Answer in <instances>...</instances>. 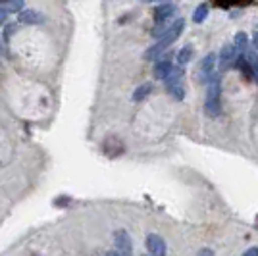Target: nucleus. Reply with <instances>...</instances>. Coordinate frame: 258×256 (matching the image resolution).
Masks as SVG:
<instances>
[{
    "instance_id": "8",
    "label": "nucleus",
    "mask_w": 258,
    "mask_h": 256,
    "mask_svg": "<svg viewBox=\"0 0 258 256\" xmlns=\"http://www.w3.org/2000/svg\"><path fill=\"white\" fill-rule=\"evenodd\" d=\"M147 248L151 256H166V241L158 233H151L147 237Z\"/></svg>"
},
{
    "instance_id": "20",
    "label": "nucleus",
    "mask_w": 258,
    "mask_h": 256,
    "mask_svg": "<svg viewBox=\"0 0 258 256\" xmlns=\"http://www.w3.org/2000/svg\"><path fill=\"white\" fill-rule=\"evenodd\" d=\"M6 16H8V14H6V8H0V23L6 22Z\"/></svg>"
},
{
    "instance_id": "9",
    "label": "nucleus",
    "mask_w": 258,
    "mask_h": 256,
    "mask_svg": "<svg viewBox=\"0 0 258 256\" xmlns=\"http://www.w3.org/2000/svg\"><path fill=\"white\" fill-rule=\"evenodd\" d=\"M172 72H173V64L170 60H162V58H158L154 68H152V75H154L156 79H162V81L172 74Z\"/></svg>"
},
{
    "instance_id": "7",
    "label": "nucleus",
    "mask_w": 258,
    "mask_h": 256,
    "mask_svg": "<svg viewBox=\"0 0 258 256\" xmlns=\"http://www.w3.org/2000/svg\"><path fill=\"white\" fill-rule=\"evenodd\" d=\"M218 58H220V60H216V62L220 66V70H222V72L229 70L231 66L235 64V58H237V50L233 48V44H224Z\"/></svg>"
},
{
    "instance_id": "22",
    "label": "nucleus",
    "mask_w": 258,
    "mask_h": 256,
    "mask_svg": "<svg viewBox=\"0 0 258 256\" xmlns=\"http://www.w3.org/2000/svg\"><path fill=\"white\" fill-rule=\"evenodd\" d=\"M106 256H118V254H116V250H112V252H108Z\"/></svg>"
},
{
    "instance_id": "23",
    "label": "nucleus",
    "mask_w": 258,
    "mask_h": 256,
    "mask_svg": "<svg viewBox=\"0 0 258 256\" xmlns=\"http://www.w3.org/2000/svg\"><path fill=\"white\" fill-rule=\"evenodd\" d=\"M0 52H2V41H0Z\"/></svg>"
},
{
    "instance_id": "3",
    "label": "nucleus",
    "mask_w": 258,
    "mask_h": 256,
    "mask_svg": "<svg viewBox=\"0 0 258 256\" xmlns=\"http://www.w3.org/2000/svg\"><path fill=\"white\" fill-rule=\"evenodd\" d=\"M205 112L208 116H220L222 112V102H220V83L214 81L206 89V100H205Z\"/></svg>"
},
{
    "instance_id": "14",
    "label": "nucleus",
    "mask_w": 258,
    "mask_h": 256,
    "mask_svg": "<svg viewBox=\"0 0 258 256\" xmlns=\"http://www.w3.org/2000/svg\"><path fill=\"white\" fill-rule=\"evenodd\" d=\"M152 89H154V87H152V83H145V85L137 87V91L133 93V100H135V102H139V100H145V98H147V96L152 93Z\"/></svg>"
},
{
    "instance_id": "2",
    "label": "nucleus",
    "mask_w": 258,
    "mask_h": 256,
    "mask_svg": "<svg viewBox=\"0 0 258 256\" xmlns=\"http://www.w3.org/2000/svg\"><path fill=\"white\" fill-rule=\"evenodd\" d=\"M166 91L168 95L175 98V100H183L185 98V87H183V68L181 66H173V72L166 79Z\"/></svg>"
},
{
    "instance_id": "4",
    "label": "nucleus",
    "mask_w": 258,
    "mask_h": 256,
    "mask_svg": "<svg viewBox=\"0 0 258 256\" xmlns=\"http://www.w3.org/2000/svg\"><path fill=\"white\" fill-rule=\"evenodd\" d=\"M214 66H216V54H206L205 58L201 60V64L197 68V75H199V81L201 83H214L218 81V75L214 74Z\"/></svg>"
},
{
    "instance_id": "18",
    "label": "nucleus",
    "mask_w": 258,
    "mask_h": 256,
    "mask_svg": "<svg viewBox=\"0 0 258 256\" xmlns=\"http://www.w3.org/2000/svg\"><path fill=\"white\" fill-rule=\"evenodd\" d=\"M243 256H258V246H252V248H248V250Z\"/></svg>"
},
{
    "instance_id": "10",
    "label": "nucleus",
    "mask_w": 258,
    "mask_h": 256,
    "mask_svg": "<svg viewBox=\"0 0 258 256\" xmlns=\"http://www.w3.org/2000/svg\"><path fill=\"white\" fill-rule=\"evenodd\" d=\"M20 22L22 23H31V25H37V23H43L44 18L35 10H23L20 14Z\"/></svg>"
},
{
    "instance_id": "5",
    "label": "nucleus",
    "mask_w": 258,
    "mask_h": 256,
    "mask_svg": "<svg viewBox=\"0 0 258 256\" xmlns=\"http://www.w3.org/2000/svg\"><path fill=\"white\" fill-rule=\"evenodd\" d=\"M114 246H116V254L118 256H133V245H131V237L125 229H118L114 233Z\"/></svg>"
},
{
    "instance_id": "15",
    "label": "nucleus",
    "mask_w": 258,
    "mask_h": 256,
    "mask_svg": "<svg viewBox=\"0 0 258 256\" xmlns=\"http://www.w3.org/2000/svg\"><path fill=\"white\" fill-rule=\"evenodd\" d=\"M206 16H208V6H206V4H199V6H197V10H195V14H193V22L203 23L206 20Z\"/></svg>"
},
{
    "instance_id": "11",
    "label": "nucleus",
    "mask_w": 258,
    "mask_h": 256,
    "mask_svg": "<svg viewBox=\"0 0 258 256\" xmlns=\"http://www.w3.org/2000/svg\"><path fill=\"white\" fill-rule=\"evenodd\" d=\"M233 48L237 50V54H245L248 48V37L247 33H237L233 39Z\"/></svg>"
},
{
    "instance_id": "6",
    "label": "nucleus",
    "mask_w": 258,
    "mask_h": 256,
    "mask_svg": "<svg viewBox=\"0 0 258 256\" xmlns=\"http://www.w3.org/2000/svg\"><path fill=\"white\" fill-rule=\"evenodd\" d=\"M175 14H177V6L173 2H162L160 6L154 8L152 18H154V23L158 25V23H168Z\"/></svg>"
},
{
    "instance_id": "16",
    "label": "nucleus",
    "mask_w": 258,
    "mask_h": 256,
    "mask_svg": "<svg viewBox=\"0 0 258 256\" xmlns=\"http://www.w3.org/2000/svg\"><path fill=\"white\" fill-rule=\"evenodd\" d=\"M8 4H6V12L8 10H20L23 4V0H6Z\"/></svg>"
},
{
    "instance_id": "17",
    "label": "nucleus",
    "mask_w": 258,
    "mask_h": 256,
    "mask_svg": "<svg viewBox=\"0 0 258 256\" xmlns=\"http://www.w3.org/2000/svg\"><path fill=\"white\" fill-rule=\"evenodd\" d=\"M197 256H214V252H212L210 248H201V250L197 252Z\"/></svg>"
},
{
    "instance_id": "13",
    "label": "nucleus",
    "mask_w": 258,
    "mask_h": 256,
    "mask_svg": "<svg viewBox=\"0 0 258 256\" xmlns=\"http://www.w3.org/2000/svg\"><path fill=\"white\" fill-rule=\"evenodd\" d=\"M245 56H247L248 66H250V72H252V79L258 83V52L256 50H247Z\"/></svg>"
},
{
    "instance_id": "19",
    "label": "nucleus",
    "mask_w": 258,
    "mask_h": 256,
    "mask_svg": "<svg viewBox=\"0 0 258 256\" xmlns=\"http://www.w3.org/2000/svg\"><path fill=\"white\" fill-rule=\"evenodd\" d=\"M252 43H254V50L258 52V27L256 31H254V35H252Z\"/></svg>"
},
{
    "instance_id": "21",
    "label": "nucleus",
    "mask_w": 258,
    "mask_h": 256,
    "mask_svg": "<svg viewBox=\"0 0 258 256\" xmlns=\"http://www.w3.org/2000/svg\"><path fill=\"white\" fill-rule=\"evenodd\" d=\"M141 2H164V0H141Z\"/></svg>"
},
{
    "instance_id": "1",
    "label": "nucleus",
    "mask_w": 258,
    "mask_h": 256,
    "mask_svg": "<svg viewBox=\"0 0 258 256\" xmlns=\"http://www.w3.org/2000/svg\"><path fill=\"white\" fill-rule=\"evenodd\" d=\"M183 29H185V20H183V18H177V20L166 29V33H164L162 37H158L156 44H152L151 48L145 52V60H158L160 54L164 52L166 48H170V44L175 43V41L181 37Z\"/></svg>"
},
{
    "instance_id": "12",
    "label": "nucleus",
    "mask_w": 258,
    "mask_h": 256,
    "mask_svg": "<svg viewBox=\"0 0 258 256\" xmlns=\"http://www.w3.org/2000/svg\"><path fill=\"white\" fill-rule=\"evenodd\" d=\"M193 54H195V50H193V46L191 44H187V46H183L181 50L177 52V66H187L189 62H191V58H193Z\"/></svg>"
}]
</instances>
